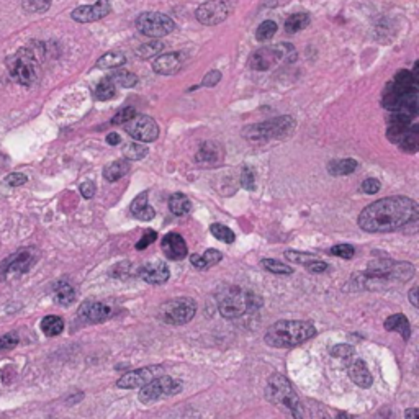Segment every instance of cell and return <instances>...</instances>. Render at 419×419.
I'll return each mask as SVG.
<instances>
[{"mask_svg": "<svg viewBox=\"0 0 419 419\" xmlns=\"http://www.w3.org/2000/svg\"><path fill=\"white\" fill-rule=\"evenodd\" d=\"M419 216L418 204L408 197H385L367 205L359 215V226L367 233H390Z\"/></svg>", "mask_w": 419, "mask_h": 419, "instance_id": "6da1fadb", "label": "cell"}, {"mask_svg": "<svg viewBox=\"0 0 419 419\" xmlns=\"http://www.w3.org/2000/svg\"><path fill=\"white\" fill-rule=\"evenodd\" d=\"M314 336H317V328L313 323L300 321V319H280L267 329L266 342L272 347L287 349V347L303 344Z\"/></svg>", "mask_w": 419, "mask_h": 419, "instance_id": "7a4b0ae2", "label": "cell"}, {"mask_svg": "<svg viewBox=\"0 0 419 419\" xmlns=\"http://www.w3.org/2000/svg\"><path fill=\"white\" fill-rule=\"evenodd\" d=\"M266 397L272 404L284 406L287 409V419H303V408H301L300 398L287 376L280 374L272 375L267 382Z\"/></svg>", "mask_w": 419, "mask_h": 419, "instance_id": "3957f363", "label": "cell"}, {"mask_svg": "<svg viewBox=\"0 0 419 419\" xmlns=\"http://www.w3.org/2000/svg\"><path fill=\"white\" fill-rule=\"evenodd\" d=\"M262 300L256 294L244 291L239 287H224L218 295V310L221 317L234 319L243 317L249 310H257Z\"/></svg>", "mask_w": 419, "mask_h": 419, "instance_id": "277c9868", "label": "cell"}, {"mask_svg": "<svg viewBox=\"0 0 419 419\" xmlns=\"http://www.w3.org/2000/svg\"><path fill=\"white\" fill-rule=\"evenodd\" d=\"M295 120L291 116H279L262 123L249 125L243 130V136L254 143H266L271 139H282L294 133Z\"/></svg>", "mask_w": 419, "mask_h": 419, "instance_id": "5b68a950", "label": "cell"}, {"mask_svg": "<svg viewBox=\"0 0 419 419\" xmlns=\"http://www.w3.org/2000/svg\"><path fill=\"white\" fill-rule=\"evenodd\" d=\"M367 280H393L406 282L413 279L414 267L409 262H395L392 259H376L367 266Z\"/></svg>", "mask_w": 419, "mask_h": 419, "instance_id": "8992f818", "label": "cell"}, {"mask_svg": "<svg viewBox=\"0 0 419 419\" xmlns=\"http://www.w3.org/2000/svg\"><path fill=\"white\" fill-rule=\"evenodd\" d=\"M8 73L22 86H31L36 82L38 73H40V63L38 56L33 49L23 48L18 49L7 59Z\"/></svg>", "mask_w": 419, "mask_h": 419, "instance_id": "52a82bcc", "label": "cell"}, {"mask_svg": "<svg viewBox=\"0 0 419 419\" xmlns=\"http://www.w3.org/2000/svg\"><path fill=\"white\" fill-rule=\"evenodd\" d=\"M295 58L296 51L294 46L280 43L254 51L247 61V64L249 68L254 70H269L280 63H294Z\"/></svg>", "mask_w": 419, "mask_h": 419, "instance_id": "ba28073f", "label": "cell"}, {"mask_svg": "<svg viewBox=\"0 0 419 419\" xmlns=\"http://www.w3.org/2000/svg\"><path fill=\"white\" fill-rule=\"evenodd\" d=\"M197 313V301L190 296H177L162 303L159 310V318L164 323L174 324V326H182V324L190 323Z\"/></svg>", "mask_w": 419, "mask_h": 419, "instance_id": "9c48e42d", "label": "cell"}, {"mask_svg": "<svg viewBox=\"0 0 419 419\" xmlns=\"http://www.w3.org/2000/svg\"><path fill=\"white\" fill-rule=\"evenodd\" d=\"M136 28L141 35L149 38H162L171 35L176 23L171 17L159 12H144L136 18Z\"/></svg>", "mask_w": 419, "mask_h": 419, "instance_id": "30bf717a", "label": "cell"}, {"mask_svg": "<svg viewBox=\"0 0 419 419\" xmlns=\"http://www.w3.org/2000/svg\"><path fill=\"white\" fill-rule=\"evenodd\" d=\"M181 392H182V383L178 382V380L172 379V376L159 375L158 379H154L153 382L144 385V387L139 390L138 398L141 403L148 404L156 402V399L162 397H174V395Z\"/></svg>", "mask_w": 419, "mask_h": 419, "instance_id": "8fae6325", "label": "cell"}, {"mask_svg": "<svg viewBox=\"0 0 419 419\" xmlns=\"http://www.w3.org/2000/svg\"><path fill=\"white\" fill-rule=\"evenodd\" d=\"M38 261V252L31 247H25L8 256L0 264V280L7 279L10 274H26Z\"/></svg>", "mask_w": 419, "mask_h": 419, "instance_id": "7c38bea8", "label": "cell"}, {"mask_svg": "<svg viewBox=\"0 0 419 419\" xmlns=\"http://www.w3.org/2000/svg\"><path fill=\"white\" fill-rule=\"evenodd\" d=\"M229 12H231V6L228 0H208L197 8L195 17L201 25L215 26L223 23L228 18Z\"/></svg>", "mask_w": 419, "mask_h": 419, "instance_id": "4fadbf2b", "label": "cell"}, {"mask_svg": "<svg viewBox=\"0 0 419 419\" xmlns=\"http://www.w3.org/2000/svg\"><path fill=\"white\" fill-rule=\"evenodd\" d=\"M125 131L131 138L141 141V143H153L159 136V126L151 116L135 115L130 121L123 125Z\"/></svg>", "mask_w": 419, "mask_h": 419, "instance_id": "5bb4252c", "label": "cell"}, {"mask_svg": "<svg viewBox=\"0 0 419 419\" xmlns=\"http://www.w3.org/2000/svg\"><path fill=\"white\" fill-rule=\"evenodd\" d=\"M162 374V367L151 365V367H143V369L131 370L123 376H120L116 387L123 390H131V388H143L144 385L153 382L154 379H158Z\"/></svg>", "mask_w": 419, "mask_h": 419, "instance_id": "9a60e30c", "label": "cell"}, {"mask_svg": "<svg viewBox=\"0 0 419 419\" xmlns=\"http://www.w3.org/2000/svg\"><path fill=\"white\" fill-rule=\"evenodd\" d=\"M112 12L110 0H97L93 6H82L73 10V18L79 23H91L105 18Z\"/></svg>", "mask_w": 419, "mask_h": 419, "instance_id": "2e32d148", "label": "cell"}, {"mask_svg": "<svg viewBox=\"0 0 419 419\" xmlns=\"http://www.w3.org/2000/svg\"><path fill=\"white\" fill-rule=\"evenodd\" d=\"M162 252L166 254L167 259L171 261H182L183 257L188 254L185 239H183L178 233H169L162 238L161 243Z\"/></svg>", "mask_w": 419, "mask_h": 419, "instance_id": "e0dca14e", "label": "cell"}, {"mask_svg": "<svg viewBox=\"0 0 419 419\" xmlns=\"http://www.w3.org/2000/svg\"><path fill=\"white\" fill-rule=\"evenodd\" d=\"M224 158V149L215 141H205L197 151L195 161L200 166H218Z\"/></svg>", "mask_w": 419, "mask_h": 419, "instance_id": "ac0fdd59", "label": "cell"}, {"mask_svg": "<svg viewBox=\"0 0 419 419\" xmlns=\"http://www.w3.org/2000/svg\"><path fill=\"white\" fill-rule=\"evenodd\" d=\"M139 277L151 285H161L166 284L171 277V271L164 262H149L141 267Z\"/></svg>", "mask_w": 419, "mask_h": 419, "instance_id": "d6986e66", "label": "cell"}, {"mask_svg": "<svg viewBox=\"0 0 419 419\" xmlns=\"http://www.w3.org/2000/svg\"><path fill=\"white\" fill-rule=\"evenodd\" d=\"M77 314L79 318L84 319V321L102 323L110 317L112 308L100 303V301H86V303H82V307L79 308Z\"/></svg>", "mask_w": 419, "mask_h": 419, "instance_id": "ffe728a7", "label": "cell"}, {"mask_svg": "<svg viewBox=\"0 0 419 419\" xmlns=\"http://www.w3.org/2000/svg\"><path fill=\"white\" fill-rule=\"evenodd\" d=\"M182 54L181 53H169L159 54L153 63V70L161 75H172L177 74L182 69Z\"/></svg>", "mask_w": 419, "mask_h": 419, "instance_id": "44dd1931", "label": "cell"}, {"mask_svg": "<svg viewBox=\"0 0 419 419\" xmlns=\"http://www.w3.org/2000/svg\"><path fill=\"white\" fill-rule=\"evenodd\" d=\"M349 376L357 387L360 388H369L374 383V376H372L369 367L362 359H357L351 364L349 367Z\"/></svg>", "mask_w": 419, "mask_h": 419, "instance_id": "7402d4cb", "label": "cell"}, {"mask_svg": "<svg viewBox=\"0 0 419 419\" xmlns=\"http://www.w3.org/2000/svg\"><path fill=\"white\" fill-rule=\"evenodd\" d=\"M130 210H131V215L141 221H151L154 216H156V211H154L153 206H149L148 204V192H141V194L133 200Z\"/></svg>", "mask_w": 419, "mask_h": 419, "instance_id": "603a6c76", "label": "cell"}, {"mask_svg": "<svg viewBox=\"0 0 419 419\" xmlns=\"http://www.w3.org/2000/svg\"><path fill=\"white\" fill-rule=\"evenodd\" d=\"M221 259H223V254L220 251H216V249H206V251L201 254H194V256H190V262L192 266L197 267V269L205 271L210 269V267L216 266V264H220Z\"/></svg>", "mask_w": 419, "mask_h": 419, "instance_id": "cb8c5ba5", "label": "cell"}, {"mask_svg": "<svg viewBox=\"0 0 419 419\" xmlns=\"http://www.w3.org/2000/svg\"><path fill=\"white\" fill-rule=\"evenodd\" d=\"M397 144L402 148L404 153H416L419 148V128L418 125H411L408 130H404L399 138L397 139Z\"/></svg>", "mask_w": 419, "mask_h": 419, "instance_id": "d4e9b609", "label": "cell"}, {"mask_svg": "<svg viewBox=\"0 0 419 419\" xmlns=\"http://www.w3.org/2000/svg\"><path fill=\"white\" fill-rule=\"evenodd\" d=\"M385 329H387V331L402 334L404 341H408V339L411 337V326H409L408 318L402 313H397L393 314V317L387 318V321H385Z\"/></svg>", "mask_w": 419, "mask_h": 419, "instance_id": "484cf974", "label": "cell"}, {"mask_svg": "<svg viewBox=\"0 0 419 419\" xmlns=\"http://www.w3.org/2000/svg\"><path fill=\"white\" fill-rule=\"evenodd\" d=\"M131 164L126 159H120V161H115L103 169V177L107 178L108 182H116L120 181L121 177H125L126 174L130 172Z\"/></svg>", "mask_w": 419, "mask_h": 419, "instance_id": "4316f807", "label": "cell"}, {"mask_svg": "<svg viewBox=\"0 0 419 419\" xmlns=\"http://www.w3.org/2000/svg\"><path fill=\"white\" fill-rule=\"evenodd\" d=\"M53 290H54L56 301H58L59 305H63V307H69V305L74 303L75 290L73 289V285H70L69 282H64V280L56 282Z\"/></svg>", "mask_w": 419, "mask_h": 419, "instance_id": "83f0119b", "label": "cell"}, {"mask_svg": "<svg viewBox=\"0 0 419 419\" xmlns=\"http://www.w3.org/2000/svg\"><path fill=\"white\" fill-rule=\"evenodd\" d=\"M169 210H171V213L176 216H185L190 213L192 201L187 195L174 194L171 195V199H169Z\"/></svg>", "mask_w": 419, "mask_h": 419, "instance_id": "f1b7e54d", "label": "cell"}, {"mask_svg": "<svg viewBox=\"0 0 419 419\" xmlns=\"http://www.w3.org/2000/svg\"><path fill=\"white\" fill-rule=\"evenodd\" d=\"M357 161L354 159H337V161H331L328 164V172L334 177L339 176H349V174L356 172Z\"/></svg>", "mask_w": 419, "mask_h": 419, "instance_id": "f546056e", "label": "cell"}, {"mask_svg": "<svg viewBox=\"0 0 419 419\" xmlns=\"http://www.w3.org/2000/svg\"><path fill=\"white\" fill-rule=\"evenodd\" d=\"M41 331L49 337L59 336L64 331V319L61 317H56V314L45 317L43 321H41Z\"/></svg>", "mask_w": 419, "mask_h": 419, "instance_id": "4dcf8cb0", "label": "cell"}, {"mask_svg": "<svg viewBox=\"0 0 419 419\" xmlns=\"http://www.w3.org/2000/svg\"><path fill=\"white\" fill-rule=\"evenodd\" d=\"M310 23V15L308 13H294L285 20V31L287 33H298L303 28H307Z\"/></svg>", "mask_w": 419, "mask_h": 419, "instance_id": "1f68e13d", "label": "cell"}, {"mask_svg": "<svg viewBox=\"0 0 419 419\" xmlns=\"http://www.w3.org/2000/svg\"><path fill=\"white\" fill-rule=\"evenodd\" d=\"M125 64V56L123 53H116V51H110L105 53L100 59L97 61V68L100 69H112V68H120Z\"/></svg>", "mask_w": 419, "mask_h": 419, "instance_id": "d6a6232c", "label": "cell"}, {"mask_svg": "<svg viewBox=\"0 0 419 419\" xmlns=\"http://www.w3.org/2000/svg\"><path fill=\"white\" fill-rule=\"evenodd\" d=\"M162 49H164V43L154 40V41H149V43L141 45L139 48L136 49V56H138L139 59H149L153 58V56H159V53H162Z\"/></svg>", "mask_w": 419, "mask_h": 419, "instance_id": "836d02e7", "label": "cell"}, {"mask_svg": "<svg viewBox=\"0 0 419 419\" xmlns=\"http://www.w3.org/2000/svg\"><path fill=\"white\" fill-rule=\"evenodd\" d=\"M116 96V86L113 84L110 77L103 79V81L96 87V98L97 100H110Z\"/></svg>", "mask_w": 419, "mask_h": 419, "instance_id": "e575fe53", "label": "cell"}, {"mask_svg": "<svg viewBox=\"0 0 419 419\" xmlns=\"http://www.w3.org/2000/svg\"><path fill=\"white\" fill-rule=\"evenodd\" d=\"M261 266L266 271H269V272H272V274H277V275L294 274V269H291L290 266H287V264L280 262V261H275V259H264V261L261 262Z\"/></svg>", "mask_w": 419, "mask_h": 419, "instance_id": "d590c367", "label": "cell"}, {"mask_svg": "<svg viewBox=\"0 0 419 419\" xmlns=\"http://www.w3.org/2000/svg\"><path fill=\"white\" fill-rule=\"evenodd\" d=\"M123 156L126 161H139V159L148 156V148L139 143H128L123 148Z\"/></svg>", "mask_w": 419, "mask_h": 419, "instance_id": "8d00e7d4", "label": "cell"}, {"mask_svg": "<svg viewBox=\"0 0 419 419\" xmlns=\"http://www.w3.org/2000/svg\"><path fill=\"white\" fill-rule=\"evenodd\" d=\"M110 79L113 81L115 86H121L126 89L135 87L136 84H138V77H136L135 74L128 73V70H116L115 74L110 75Z\"/></svg>", "mask_w": 419, "mask_h": 419, "instance_id": "74e56055", "label": "cell"}, {"mask_svg": "<svg viewBox=\"0 0 419 419\" xmlns=\"http://www.w3.org/2000/svg\"><path fill=\"white\" fill-rule=\"evenodd\" d=\"M210 231L216 239H220V241H223L226 244H231V243H234V239H236V234H234L231 229L228 228V226H223L220 223L211 224Z\"/></svg>", "mask_w": 419, "mask_h": 419, "instance_id": "f35d334b", "label": "cell"}, {"mask_svg": "<svg viewBox=\"0 0 419 419\" xmlns=\"http://www.w3.org/2000/svg\"><path fill=\"white\" fill-rule=\"evenodd\" d=\"M275 33H277V23L272 20H266L259 25L256 31V38L257 41H269L274 38Z\"/></svg>", "mask_w": 419, "mask_h": 419, "instance_id": "ab89813d", "label": "cell"}, {"mask_svg": "<svg viewBox=\"0 0 419 419\" xmlns=\"http://www.w3.org/2000/svg\"><path fill=\"white\" fill-rule=\"evenodd\" d=\"M53 0H23L22 7L28 13H41L51 7Z\"/></svg>", "mask_w": 419, "mask_h": 419, "instance_id": "60d3db41", "label": "cell"}, {"mask_svg": "<svg viewBox=\"0 0 419 419\" xmlns=\"http://www.w3.org/2000/svg\"><path fill=\"white\" fill-rule=\"evenodd\" d=\"M20 342V337H18L17 333H7L3 336H0V352H7L15 349Z\"/></svg>", "mask_w": 419, "mask_h": 419, "instance_id": "b9f144b4", "label": "cell"}, {"mask_svg": "<svg viewBox=\"0 0 419 419\" xmlns=\"http://www.w3.org/2000/svg\"><path fill=\"white\" fill-rule=\"evenodd\" d=\"M136 115V110L133 107H125L121 108V110L116 113L115 116H113L112 125H125L126 121H130L133 116Z\"/></svg>", "mask_w": 419, "mask_h": 419, "instance_id": "7bdbcfd3", "label": "cell"}, {"mask_svg": "<svg viewBox=\"0 0 419 419\" xmlns=\"http://www.w3.org/2000/svg\"><path fill=\"white\" fill-rule=\"evenodd\" d=\"M331 254L336 257L352 259L356 254V249L354 246H351V244H336V246L331 247Z\"/></svg>", "mask_w": 419, "mask_h": 419, "instance_id": "ee69618b", "label": "cell"}, {"mask_svg": "<svg viewBox=\"0 0 419 419\" xmlns=\"http://www.w3.org/2000/svg\"><path fill=\"white\" fill-rule=\"evenodd\" d=\"M285 257L289 259L290 262H294V264H301V266H307L308 262L314 261V256H312V254H307V252H296V251H287V252H285Z\"/></svg>", "mask_w": 419, "mask_h": 419, "instance_id": "f6af8a7d", "label": "cell"}, {"mask_svg": "<svg viewBox=\"0 0 419 419\" xmlns=\"http://www.w3.org/2000/svg\"><path fill=\"white\" fill-rule=\"evenodd\" d=\"M331 356L339 357V359H349L354 356V347L349 344H337L331 347Z\"/></svg>", "mask_w": 419, "mask_h": 419, "instance_id": "bcb514c9", "label": "cell"}, {"mask_svg": "<svg viewBox=\"0 0 419 419\" xmlns=\"http://www.w3.org/2000/svg\"><path fill=\"white\" fill-rule=\"evenodd\" d=\"M241 183L246 190H254L256 188V176H254V171L249 167L243 169L241 174Z\"/></svg>", "mask_w": 419, "mask_h": 419, "instance_id": "7dc6e473", "label": "cell"}, {"mask_svg": "<svg viewBox=\"0 0 419 419\" xmlns=\"http://www.w3.org/2000/svg\"><path fill=\"white\" fill-rule=\"evenodd\" d=\"M26 181H28V178H26L25 174H20V172H12V174H8V176L6 177V183H7L8 187H12V188L25 185Z\"/></svg>", "mask_w": 419, "mask_h": 419, "instance_id": "c3c4849f", "label": "cell"}, {"mask_svg": "<svg viewBox=\"0 0 419 419\" xmlns=\"http://www.w3.org/2000/svg\"><path fill=\"white\" fill-rule=\"evenodd\" d=\"M380 187H382V183H380V181H376V178H367V181L362 182V192L364 194H369V195H374L376 194V192L380 190Z\"/></svg>", "mask_w": 419, "mask_h": 419, "instance_id": "681fc988", "label": "cell"}, {"mask_svg": "<svg viewBox=\"0 0 419 419\" xmlns=\"http://www.w3.org/2000/svg\"><path fill=\"white\" fill-rule=\"evenodd\" d=\"M310 409H312V419H331L323 404L310 402Z\"/></svg>", "mask_w": 419, "mask_h": 419, "instance_id": "f907efd6", "label": "cell"}, {"mask_svg": "<svg viewBox=\"0 0 419 419\" xmlns=\"http://www.w3.org/2000/svg\"><path fill=\"white\" fill-rule=\"evenodd\" d=\"M156 239H158V233L153 231V229H148V231L144 233V236L139 239V243L136 244V249H138V251H143V249L148 247L149 244L156 241Z\"/></svg>", "mask_w": 419, "mask_h": 419, "instance_id": "816d5d0a", "label": "cell"}, {"mask_svg": "<svg viewBox=\"0 0 419 419\" xmlns=\"http://www.w3.org/2000/svg\"><path fill=\"white\" fill-rule=\"evenodd\" d=\"M220 81H221L220 70H210V73L204 77V82H201V86H204V87H215Z\"/></svg>", "mask_w": 419, "mask_h": 419, "instance_id": "f5cc1de1", "label": "cell"}, {"mask_svg": "<svg viewBox=\"0 0 419 419\" xmlns=\"http://www.w3.org/2000/svg\"><path fill=\"white\" fill-rule=\"evenodd\" d=\"M305 267H307L310 272H313V274H323V272L328 271V264L323 262V261H318V259H314V261L308 262Z\"/></svg>", "mask_w": 419, "mask_h": 419, "instance_id": "db71d44e", "label": "cell"}, {"mask_svg": "<svg viewBox=\"0 0 419 419\" xmlns=\"http://www.w3.org/2000/svg\"><path fill=\"white\" fill-rule=\"evenodd\" d=\"M81 194L84 199H92L96 195V183L93 182H84L81 185Z\"/></svg>", "mask_w": 419, "mask_h": 419, "instance_id": "11a10c76", "label": "cell"}, {"mask_svg": "<svg viewBox=\"0 0 419 419\" xmlns=\"http://www.w3.org/2000/svg\"><path fill=\"white\" fill-rule=\"evenodd\" d=\"M409 301H411L414 308H418V307H419V301H418V287H416V285H414L413 289L409 290Z\"/></svg>", "mask_w": 419, "mask_h": 419, "instance_id": "9f6ffc18", "label": "cell"}, {"mask_svg": "<svg viewBox=\"0 0 419 419\" xmlns=\"http://www.w3.org/2000/svg\"><path fill=\"white\" fill-rule=\"evenodd\" d=\"M107 143L110 146H116L120 143V135L119 133H110L107 136Z\"/></svg>", "mask_w": 419, "mask_h": 419, "instance_id": "6f0895ef", "label": "cell"}, {"mask_svg": "<svg viewBox=\"0 0 419 419\" xmlns=\"http://www.w3.org/2000/svg\"><path fill=\"white\" fill-rule=\"evenodd\" d=\"M404 419H419L418 416V409L416 408H409L404 411Z\"/></svg>", "mask_w": 419, "mask_h": 419, "instance_id": "680465c9", "label": "cell"}, {"mask_svg": "<svg viewBox=\"0 0 419 419\" xmlns=\"http://www.w3.org/2000/svg\"><path fill=\"white\" fill-rule=\"evenodd\" d=\"M336 419H352V416H349L347 413H339Z\"/></svg>", "mask_w": 419, "mask_h": 419, "instance_id": "91938a15", "label": "cell"}]
</instances>
